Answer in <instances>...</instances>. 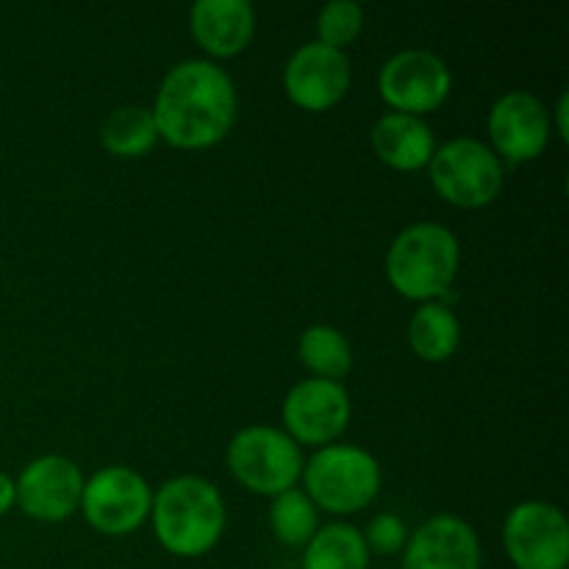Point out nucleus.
Here are the masks:
<instances>
[{
  "label": "nucleus",
  "mask_w": 569,
  "mask_h": 569,
  "mask_svg": "<svg viewBox=\"0 0 569 569\" xmlns=\"http://www.w3.org/2000/svg\"><path fill=\"white\" fill-rule=\"evenodd\" d=\"M365 28V9L356 0H331L317 14V42L345 50Z\"/></svg>",
  "instance_id": "4be33fe9"
},
{
  "label": "nucleus",
  "mask_w": 569,
  "mask_h": 569,
  "mask_svg": "<svg viewBox=\"0 0 569 569\" xmlns=\"http://www.w3.org/2000/svg\"><path fill=\"white\" fill-rule=\"evenodd\" d=\"M270 528L278 542L289 545V548H306L320 528L317 506L300 489H287L272 498Z\"/></svg>",
  "instance_id": "412c9836"
},
{
  "label": "nucleus",
  "mask_w": 569,
  "mask_h": 569,
  "mask_svg": "<svg viewBox=\"0 0 569 569\" xmlns=\"http://www.w3.org/2000/svg\"><path fill=\"white\" fill-rule=\"evenodd\" d=\"M303 569H370V550L356 526L331 522L317 528L303 550Z\"/></svg>",
  "instance_id": "a211bd4d"
},
{
  "label": "nucleus",
  "mask_w": 569,
  "mask_h": 569,
  "mask_svg": "<svg viewBox=\"0 0 569 569\" xmlns=\"http://www.w3.org/2000/svg\"><path fill=\"white\" fill-rule=\"evenodd\" d=\"M83 483L87 481L76 461L67 456H39L14 481L17 506L31 520L61 522L81 506Z\"/></svg>",
  "instance_id": "ddd939ff"
},
{
  "label": "nucleus",
  "mask_w": 569,
  "mask_h": 569,
  "mask_svg": "<svg viewBox=\"0 0 569 569\" xmlns=\"http://www.w3.org/2000/svg\"><path fill=\"white\" fill-rule=\"evenodd\" d=\"M150 111L159 139L181 150H206L237 122V87L214 61L187 59L167 72Z\"/></svg>",
  "instance_id": "f257e3e1"
},
{
  "label": "nucleus",
  "mask_w": 569,
  "mask_h": 569,
  "mask_svg": "<svg viewBox=\"0 0 569 569\" xmlns=\"http://www.w3.org/2000/svg\"><path fill=\"white\" fill-rule=\"evenodd\" d=\"M370 144L372 153L383 164L400 172H415L428 167L433 150H437L431 126L422 117L400 114V111H389V114L378 117L370 131Z\"/></svg>",
  "instance_id": "dca6fc26"
},
{
  "label": "nucleus",
  "mask_w": 569,
  "mask_h": 569,
  "mask_svg": "<svg viewBox=\"0 0 569 569\" xmlns=\"http://www.w3.org/2000/svg\"><path fill=\"white\" fill-rule=\"evenodd\" d=\"M503 548L515 569H567L569 522L565 511L545 500H526L503 522Z\"/></svg>",
  "instance_id": "6e6552de"
},
{
  "label": "nucleus",
  "mask_w": 569,
  "mask_h": 569,
  "mask_svg": "<svg viewBox=\"0 0 569 569\" xmlns=\"http://www.w3.org/2000/svg\"><path fill=\"white\" fill-rule=\"evenodd\" d=\"M283 89L289 100L303 111H328L348 94L350 61L345 50L328 44H303L289 56L283 67Z\"/></svg>",
  "instance_id": "f8f14e48"
},
{
  "label": "nucleus",
  "mask_w": 569,
  "mask_h": 569,
  "mask_svg": "<svg viewBox=\"0 0 569 569\" xmlns=\"http://www.w3.org/2000/svg\"><path fill=\"white\" fill-rule=\"evenodd\" d=\"M100 142L117 159H139L159 142L153 111L142 106L114 109L100 126Z\"/></svg>",
  "instance_id": "6ab92c4d"
},
{
  "label": "nucleus",
  "mask_w": 569,
  "mask_h": 569,
  "mask_svg": "<svg viewBox=\"0 0 569 569\" xmlns=\"http://www.w3.org/2000/svg\"><path fill=\"white\" fill-rule=\"evenodd\" d=\"M459 264L461 248L450 228L439 222H415L389 244L383 270L400 298L433 303L448 298L459 276Z\"/></svg>",
  "instance_id": "7ed1b4c3"
},
{
  "label": "nucleus",
  "mask_w": 569,
  "mask_h": 569,
  "mask_svg": "<svg viewBox=\"0 0 569 569\" xmlns=\"http://www.w3.org/2000/svg\"><path fill=\"white\" fill-rule=\"evenodd\" d=\"M567 106H569V94L567 92H561V98H559V103H556V133H559L561 139H565L567 142Z\"/></svg>",
  "instance_id": "393cba45"
},
{
  "label": "nucleus",
  "mask_w": 569,
  "mask_h": 569,
  "mask_svg": "<svg viewBox=\"0 0 569 569\" xmlns=\"http://www.w3.org/2000/svg\"><path fill=\"white\" fill-rule=\"evenodd\" d=\"M365 537L367 550L378 556H395L403 553L406 542H409V531H406V522L400 520L398 515H378L372 517L367 531L361 533Z\"/></svg>",
  "instance_id": "5701e85b"
},
{
  "label": "nucleus",
  "mask_w": 569,
  "mask_h": 569,
  "mask_svg": "<svg viewBox=\"0 0 569 569\" xmlns=\"http://www.w3.org/2000/svg\"><path fill=\"white\" fill-rule=\"evenodd\" d=\"M461 326L448 303H422L409 322V345L415 356L431 365H442L459 350Z\"/></svg>",
  "instance_id": "f3484780"
},
{
  "label": "nucleus",
  "mask_w": 569,
  "mask_h": 569,
  "mask_svg": "<svg viewBox=\"0 0 569 569\" xmlns=\"http://www.w3.org/2000/svg\"><path fill=\"white\" fill-rule=\"evenodd\" d=\"M153 489L131 467H103L83 483L81 506L89 526L103 537H128L150 517Z\"/></svg>",
  "instance_id": "0eeeda50"
},
{
  "label": "nucleus",
  "mask_w": 569,
  "mask_h": 569,
  "mask_svg": "<svg viewBox=\"0 0 569 569\" xmlns=\"http://www.w3.org/2000/svg\"><path fill=\"white\" fill-rule=\"evenodd\" d=\"M403 569H481V542L470 522L437 515L403 548Z\"/></svg>",
  "instance_id": "4468645a"
},
{
  "label": "nucleus",
  "mask_w": 569,
  "mask_h": 569,
  "mask_svg": "<svg viewBox=\"0 0 569 569\" xmlns=\"http://www.w3.org/2000/svg\"><path fill=\"white\" fill-rule=\"evenodd\" d=\"M353 406H350L348 389L339 381L326 378H306L295 383L283 398L281 420L287 428V437L295 445H315L326 448L333 445L348 428Z\"/></svg>",
  "instance_id": "9d476101"
},
{
  "label": "nucleus",
  "mask_w": 569,
  "mask_h": 569,
  "mask_svg": "<svg viewBox=\"0 0 569 569\" xmlns=\"http://www.w3.org/2000/svg\"><path fill=\"white\" fill-rule=\"evenodd\" d=\"M228 470L256 495H276L295 489L303 476V453L298 445L281 431L270 426L242 428L228 445Z\"/></svg>",
  "instance_id": "423d86ee"
},
{
  "label": "nucleus",
  "mask_w": 569,
  "mask_h": 569,
  "mask_svg": "<svg viewBox=\"0 0 569 569\" xmlns=\"http://www.w3.org/2000/svg\"><path fill=\"white\" fill-rule=\"evenodd\" d=\"M453 76L442 56L422 48H409L383 61L378 72V92L383 103L400 114L422 117L448 100Z\"/></svg>",
  "instance_id": "1a4fd4ad"
},
{
  "label": "nucleus",
  "mask_w": 569,
  "mask_h": 569,
  "mask_svg": "<svg viewBox=\"0 0 569 569\" xmlns=\"http://www.w3.org/2000/svg\"><path fill=\"white\" fill-rule=\"evenodd\" d=\"M17 503V487H14V478L0 472V517L9 515L11 506Z\"/></svg>",
  "instance_id": "b1692460"
},
{
  "label": "nucleus",
  "mask_w": 569,
  "mask_h": 569,
  "mask_svg": "<svg viewBox=\"0 0 569 569\" xmlns=\"http://www.w3.org/2000/svg\"><path fill=\"white\" fill-rule=\"evenodd\" d=\"M298 356L315 372V378H326V381H339L353 367V348L348 337L333 326L306 328L300 333Z\"/></svg>",
  "instance_id": "aec40b11"
},
{
  "label": "nucleus",
  "mask_w": 569,
  "mask_h": 569,
  "mask_svg": "<svg viewBox=\"0 0 569 569\" xmlns=\"http://www.w3.org/2000/svg\"><path fill=\"white\" fill-rule=\"evenodd\" d=\"M489 139L500 161L509 164H526L539 159L550 144L553 120L537 94L526 89H515L498 98L489 109Z\"/></svg>",
  "instance_id": "9b49d317"
},
{
  "label": "nucleus",
  "mask_w": 569,
  "mask_h": 569,
  "mask_svg": "<svg viewBox=\"0 0 569 569\" xmlns=\"http://www.w3.org/2000/svg\"><path fill=\"white\" fill-rule=\"evenodd\" d=\"M311 503L328 515H359L381 492V465L359 445H326L303 465Z\"/></svg>",
  "instance_id": "20e7f679"
},
{
  "label": "nucleus",
  "mask_w": 569,
  "mask_h": 569,
  "mask_svg": "<svg viewBox=\"0 0 569 569\" xmlns=\"http://www.w3.org/2000/svg\"><path fill=\"white\" fill-rule=\"evenodd\" d=\"M428 176L439 198L459 209H483L503 192V161L472 137L439 144L428 161Z\"/></svg>",
  "instance_id": "39448f33"
},
{
  "label": "nucleus",
  "mask_w": 569,
  "mask_h": 569,
  "mask_svg": "<svg viewBox=\"0 0 569 569\" xmlns=\"http://www.w3.org/2000/svg\"><path fill=\"white\" fill-rule=\"evenodd\" d=\"M194 42L214 59H231L250 44L256 11L248 0H198L189 11Z\"/></svg>",
  "instance_id": "2eb2a0df"
},
{
  "label": "nucleus",
  "mask_w": 569,
  "mask_h": 569,
  "mask_svg": "<svg viewBox=\"0 0 569 569\" xmlns=\"http://www.w3.org/2000/svg\"><path fill=\"white\" fill-rule=\"evenodd\" d=\"M150 522L167 553L198 559L209 553L226 531V500L206 478H172L153 495Z\"/></svg>",
  "instance_id": "f03ea898"
}]
</instances>
